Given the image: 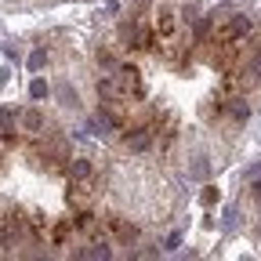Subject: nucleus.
Masks as SVG:
<instances>
[{
  "label": "nucleus",
  "mask_w": 261,
  "mask_h": 261,
  "mask_svg": "<svg viewBox=\"0 0 261 261\" xmlns=\"http://www.w3.org/2000/svg\"><path fill=\"white\" fill-rule=\"evenodd\" d=\"M250 29H254V25H250V18H247V15H232L228 29L221 33V40H225V44H228V40H236V44H240V40H247V37H250Z\"/></svg>",
  "instance_id": "f257e3e1"
},
{
  "label": "nucleus",
  "mask_w": 261,
  "mask_h": 261,
  "mask_svg": "<svg viewBox=\"0 0 261 261\" xmlns=\"http://www.w3.org/2000/svg\"><path fill=\"white\" fill-rule=\"evenodd\" d=\"M149 145H152V130H149V127H135V130H127V149L145 152Z\"/></svg>",
  "instance_id": "f03ea898"
},
{
  "label": "nucleus",
  "mask_w": 261,
  "mask_h": 261,
  "mask_svg": "<svg viewBox=\"0 0 261 261\" xmlns=\"http://www.w3.org/2000/svg\"><path fill=\"white\" fill-rule=\"evenodd\" d=\"M174 29H178L174 11H167V8H163V11H156V33H160L163 40H171V37H174Z\"/></svg>",
  "instance_id": "7ed1b4c3"
},
{
  "label": "nucleus",
  "mask_w": 261,
  "mask_h": 261,
  "mask_svg": "<svg viewBox=\"0 0 261 261\" xmlns=\"http://www.w3.org/2000/svg\"><path fill=\"white\" fill-rule=\"evenodd\" d=\"M22 123H25V130H33V135H37V130L44 127V116H40L37 109H29V113L22 116Z\"/></svg>",
  "instance_id": "20e7f679"
},
{
  "label": "nucleus",
  "mask_w": 261,
  "mask_h": 261,
  "mask_svg": "<svg viewBox=\"0 0 261 261\" xmlns=\"http://www.w3.org/2000/svg\"><path fill=\"white\" fill-rule=\"evenodd\" d=\"M73 174H76L80 181H87V178L94 174V167H91V160H73Z\"/></svg>",
  "instance_id": "39448f33"
},
{
  "label": "nucleus",
  "mask_w": 261,
  "mask_h": 261,
  "mask_svg": "<svg viewBox=\"0 0 261 261\" xmlns=\"http://www.w3.org/2000/svg\"><path fill=\"white\" fill-rule=\"evenodd\" d=\"M29 94H33V98H47V94H51V87H47L44 80H33V84H29Z\"/></svg>",
  "instance_id": "423d86ee"
},
{
  "label": "nucleus",
  "mask_w": 261,
  "mask_h": 261,
  "mask_svg": "<svg viewBox=\"0 0 261 261\" xmlns=\"http://www.w3.org/2000/svg\"><path fill=\"white\" fill-rule=\"evenodd\" d=\"M58 98H62V106H76V91H69V87H58Z\"/></svg>",
  "instance_id": "0eeeda50"
},
{
  "label": "nucleus",
  "mask_w": 261,
  "mask_h": 261,
  "mask_svg": "<svg viewBox=\"0 0 261 261\" xmlns=\"http://www.w3.org/2000/svg\"><path fill=\"white\" fill-rule=\"evenodd\" d=\"M44 62H47V55H44V51H33V55H29V69H40Z\"/></svg>",
  "instance_id": "6e6552de"
},
{
  "label": "nucleus",
  "mask_w": 261,
  "mask_h": 261,
  "mask_svg": "<svg viewBox=\"0 0 261 261\" xmlns=\"http://www.w3.org/2000/svg\"><path fill=\"white\" fill-rule=\"evenodd\" d=\"M214 200H218V192H214V185H207V192H203V203H207V207H211V203H214Z\"/></svg>",
  "instance_id": "1a4fd4ad"
},
{
  "label": "nucleus",
  "mask_w": 261,
  "mask_h": 261,
  "mask_svg": "<svg viewBox=\"0 0 261 261\" xmlns=\"http://www.w3.org/2000/svg\"><path fill=\"white\" fill-rule=\"evenodd\" d=\"M0 127H11V113L8 109H0Z\"/></svg>",
  "instance_id": "9d476101"
},
{
  "label": "nucleus",
  "mask_w": 261,
  "mask_h": 261,
  "mask_svg": "<svg viewBox=\"0 0 261 261\" xmlns=\"http://www.w3.org/2000/svg\"><path fill=\"white\" fill-rule=\"evenodd\" d=\"M254 200H261V181H254Z\"/></svg>",
  "instance_id": "9b49d317"
},
{
  "label": "nucleus",
  "mask_w": 261,
  "mask_h": 261,
  "mask_svg": "<svg viewBox=\"0 0 261 261\" xmlns=\"http://www.w3.org/2000/svg\"><path fill=\"white\" fill-rule=\"evenodd\" d=\"M257 236H261V228H257Z\"/></svg>",
  "instance_id": "f8f14e48"
}]
</instances>
